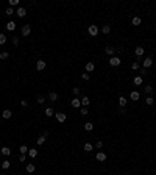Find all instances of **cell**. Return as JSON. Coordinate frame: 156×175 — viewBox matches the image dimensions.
<instances>
[{
	"label": "cell",
	"mask_w": 156,
	"mask_h": 175,
	"mask_svg": "<svg viewBox=\"0 0 156 175\" xmlns=\"http://www.w3.org/2000/svg\"><path fill=\"white\" fill-rule=\"evenodd\" d=\"M6 41H8V38H6V36L3 35V33H0V45H3Z\"/></svg>",
	"instance_id": "obj_28"
},
{
	"label": "cell",
	"mask_w": 156,
	"mask_h": 175,
	"mask_svg": "<svg viewBox=\"0 0 156 175\" xmlns=\"http://www.w3.org/2000/svg\"><path fill=\"white\" fill-rule=\"evenodd\" d=\"M27 158H25V155H19V161H25Z\"/></svg>",
	"instance_id": "obj_46"
},
{
	"label": "cell",
	"mask_w": 156,
	"mask_h": 175,
	"mask_svg": "<svg viewBox=\"0 0 156 175\" xmlns=\"http://www.w3.org/2000/svg\"><path fill=\"white\" fill-rule=\"evenodd\" d=\"M119 113H120V114H125L127 111H125V108H122V106H120V110H119Z\"/></svg>",
	"instance_id": "obj_47"
},
{
	"label": "cell",
	"mask_w": 156,
	"mask_h": 175,
	"mask_svg": "<svg viewBox=\"0 0 156 175\" xmlns=\"http://www.w3.org/2000/svg\"><path fill=\"white\" fill-rule=\"evenodd\" d=\"M133 83H134L136 86H141V84L144 83V78H142V77H134V80H133Z\"/></svg>",
	"instance_id": "obj_17"
},
{
	"label": "cell",
	"mask_w": 156,
	"mask_h": 175,
	"mask_svg": "<svg viewBox=\"0 0 156 175\" xmlns=\"http://www.w3.org/2000/svg\"><path fill=\"white\" fill-rule=\"evenodd\" d=\"M20 33H22V36H28L30 33H31V27H30L28 24H27V25H24V27L20 28Z\"/></svg>",
	"instance_id": "obj_3"
},
{
	"label": "cell",
	"mask_w": 156,
	"mask_h": 175,
	"mask_svg": "<svg viewBox=\"0 0 156 175\" xmlns=\"http://www.w3.org/2000/svg\"><path fill=\"white\" fill-rule=\"evenodd\" d=\"M134 53H136V56L137 58H141L142 55L145 53V50H144V47H141V45H139V47H136V50H134Z\"/></svg>",
	"instance_id": "obj_12"
},
{
	"label": "cell",
	"mask_w": 156,
	"mask_h": 175,
	"mask_svg": "<svg viewBox=\"0 0 156 175\" xmlns=\"http://www.w3.org/2000/svg\"><path fill=\"white\" fill-rule=\"evenodd\" d=\"M139 97H141V95H139L137 91H133L131 94H130V98H131V100H139Z\"/></svg>",
	"instance_id": "obj_22"
},
{
	"label": "cell",
	"mask_w": 156,
	"mask_h": 175,
	"mask_svg": "<svg viewBox=\"0 0 156 175\" xmlns=\"http://www.w3.org/2000/svg\"><path fill=\"white\" fill-rule=\"evenodd\" d=\"M0 153H2V155H5V156H8V155H11V148H9V147H2Z\"/></svg>",
	"instance_id": "obj_19"
},
{
	"label": "cell",
	"mask_w": 156,
	"mask_h": 175,
	"mask_svg": "<svg viewBox=\"0 0 156 175\" xmlns=\"http://www.w3.org/2000/svg\"><path fill=\"white\" fill-rule=\"evenodd\" d=\"M55 117H56V120H58V122H61V124H62V122H66V117H67V116H66V113H56Z\"/></svg>",
	"instance_id": "obj_8"
},
{
	"label": "cell",
	"mask_w": 156,
	"mask_h": 175,
	"mask_svg": "<svg viewBox=\"0 0 156 175\" xmlns=\"http://www.w3.org/2000/svg\"><path fill=\"white\" fill-rule=\"evenodd\" d=\"M11 42H13V45H17V44H19V39H17V38H13Z\"/></svg>",
	"instance_id": "obj_42"
},
{
	"label": "cell",
	"mask_w": 156,
	"mask_h": 175,
	"mask_svg": "<svg viewBox=\"0 0 156 175\" xmlns=\"http://www.w3.org/2000/svg\"><path fill=\"white\" fill-rule=\"evenodd\" d=\"M133 25H136V27H137V25H141V17H137V16H136V17H133Z\"/></svg>",
	"instance_id": "obj_29"
},
{
	"label": "cell",
	"mask_w": 156,
	"mask_h": 175,
	"mask_svg": "<svg viewBox=\"0 0 156 175\" xmlns=\"http://www.w3.org/2000/svg\"><path fill=\"white\" fill-rule=\"evenodd\" d=\"M80 113H81V116H88V108H81Z\"/></svg>",
	"instance_id": "obj_41"
},
{
	"label": "cell",
	"mask_w": 156,
	"mask_h": 175,
	"mask_svg": "<svg viewBox=\"0 0 156 175\" xmlns=\"http://www.w3.org/2000/svg\"><path fill=\"white\" fill-rule=\"evenodd\" d=\"M105 52H106V55H109V56H114V53H115V49L112 47V45H108V47L105 49Z\"/></svg>",
	"instance_id": "obj_10"
},
{
	"label": "cell",
	"mask_w": 156,
	"mask_h": 175,
	"mask_svg": "<svg viewBox=\"0 0 156 175\" xmlns=\"http://www.w3.org/2000/svg\"><path fill=\"white\" fill-rule=\"evenodd\" d=\"M19 5V0H9V6H11V8H13V6H17Z\"/></svg>",
	"instance_id": "obj_38"
},
{
	"label": "cell",
	"mask_w": 156,
	"mask_h": 175,
	"mask_svg": "<svg viewBox=\"0 0 156 175\" xmlns=\"http://www.w3.org/2000/svg\"><path fill=\"white\" fill-rule=\"evenodd\" d=\"M2 116H3V119H9V117L13 116V111H11V110H3Z\"/></svg>",
	"instance_id": "obj_16"
},
{
	"label": "cell",
	"mask_w": 156,
	"mask_h": 175,
	"mask_svg": "<svg viewBox=\"0 0 156 175\" xmlns=\"http://www.w3.org/2000/svg\"><path fill=\"white\" fill-rule=\"evenodd\" d=\"M36 142H38V146H42V144L45 142V136H44V134H42V136H39L38 139H36Z\"/></svg>",
	"instance_id": "obj_25"
},
{
	"label": "cell",
	"mask_w": 156,
	"mask_h": 175,
	"mask_svg": "<svg viewBox=\"0 0 156 175\" xmlns=\"http://www.w3.org/2000/svg\"><path fill=\"white\" fill-rule=\"evenodd\" d=\"M81 105H83L84 108H88L89 105H91V100H89V97H83V98H81Z\"/></svg>",
	"instance_id": "obj_20"
},
{
	"label": "cell",
	"mask_w": 156,
	"mask_h": 175,
	"mask_svg": "<svg viewBox=\"0 0 156 175\" xmlns=\"http://www.w3.org/2000/svg\"><path fill=\"white\" fill-rule=\"evenodd\" d=\"M141 75H147V69H145V67L141 69Z\"/></svg>",
	"instance_id": "obj_45"
},
{
	"label": "cell",
	"mask_w": 156,
	"mask_h": 175,
	"mask_svg": "<svg viewBox=\"0 0 156 175\" xmlns=\"http://www.w3.org/2000/svg\"><path fill=\"white\" fill-rule=\"evenodd\" d=\"M6 30H9V31H14V30H16V22H14V21H9L8 24H6Z\"/></svg>",
	"instance_id": "obj_14"
},
{
	"label": "cell",
	"mask_w": 156,
	"mask_h": 175,
	"mask_svg": "<svg viewBox=\"0 0 156 175\" xmlns=\"http://www.w3.org/2000/svg\"><path fill=\"white\" fill-rule=\"evenodd\" d=\"M2 175H3V174H2Z\"/></svg>",
	"instance_id": "obj_49"
},
{
	"label": "cell",
	"mask_w": 156,
	"mask_h": 175,
	"mask_svg": "<svg viewBox=\"0 0 156 175\" xmlns=\"http://www.w3.org/2000/svg\"><path fill=\"white\" fill-rule=\"evenodd\" d=\"M20 105L24 108H27V106H28V102H27V100H20Z\"/></svg>",
	"instance_id": "obj_43"
},
{
	"label": "cell",
	"mask_w": 156,
	"mask_h": 175,
	"mask_svg": "<svg viewBox=\"0 0 156 175\" xmlns=\"http://www.w3.org/2000/svg\"><path fill=\"white\" fill-rule=\"evenodd\" d=\"M8 58H9L8 52H2V53H0V59H2V61H5V59H8Z\"/></svg>",
	"instance_id": "obj_26"
},
{
	"label": "cell",
	"mask_w": 156,
	"mask_h": 175,
	"mask_svg": "<svg viewBox=\"0 0 156 175\" xmlns=\"http://www.w3.org/2000/svg\"><path fill=\"white\" fill-rule=\"evenodd\" d=\"M95 158H97V161L103 163V161H106V158H108V156H106V153H105V152H98V153L95 155Z\"/></svg>",
	"instance_id": "obj_7"
},
{
	"label": "cell",
	"mask_w": 156,
	"mask_h": 175,
	"mask_svg": "<svg viewBox=\"0 0 156 175\" xmlns=\"http://www.w3.org/2000/svg\"><path fill=\"white\" fill-rule=\"evenodd\" d=\"M9 166H11V163H9V161H3V163H2V167H3V169H9Z\"/></svg>",
	"instance_id": "obj_36"
},
{
	"label": "cell",
	"mask_w": 156,
	"mask_h": 175,
	"mask_svg": "<svg viewBox=\"0 0 156 175\" xmlns=\"http://www.w3.org/2000/svg\"><path fill=\"white\" fill-rule=\"evenodd\" d=\"M36 102H38L39 105H44V102H45V98L42 97V95H38V98H36Z\"/></svg>",
	"instance_id": "obj_35"
},
{
	"label": "cell",
	"mask_w": 156,
	"mask_h": 175,
	"mask_svg": "<svg viewBox=\"0 0 156 175\" xmlns=\"http://www.w3.org/2000/svg\"><path fill=\"white\" fill-rule=\"evenodd\" d=\"M81 77H83V80H86V81H88V80H91V74H88V72H84V74H83Z\"/></svg>",
	"instance_id": "obj_37"
},
{
	"label": "cell",
	"mask_w": 156,
	"mask_h": 175,
	"mask_svg": "<svg viewBox=\"0 0 156 175\" xmlns=\"http://www.w3.org/2000/svg\"><path fill=\"white\" fill-rule=\"evenodd\" d=\"M45 66H47V63H45L44 59H39V61L36 63V69H38L39 72H41V70H44V69H45Z\"/></svg>",
	"instance_id": "obj_4"
},
{
	"label": "cell",
	"mask_w": 156,
	"mask_h": 175,
	"mask_svg": "<svg viewBox=\"0 0 156 175\" xmlns=\"http://www.w3.org/2000/svg\"><path fill=\"white\" fill-rule=\"evenodd\" d=\"M120 58H119V56H111V58H109V64H111L112 66V67H117V66H120Z\"/></svg>",
	"instance_id": "obj_1"
},
{
	"label": "cell",
	"mask_w": 156,
	"mask_h": 175,
	"mask_svg": "<svg viewBox=\"0 0 156 175\" xmlns=\"http://www.w3.org/2000/svg\"><path fill=\"white\" fill-rule=\"evenodd\" d=\"M103 147V142H102V141H97V142H95V148H102Z\"/></svg>",
	"instance_id": "obj_40"
},
{
	"label": "cell",
	"mask_w": 156,
	"mask_h": 175,
	"mask_svg": "<svg viewBox=\"0 0 156 175\" xmlns=\"http://www.w3.org/2000/svg\"><path fill=\"white\" fill-rule=\"evenodd\" d=\"M53 114H56L55 111H53V108H45V116L47 117H52Z\"/></svg>",
	"instance_id": "obj_23"
},
{
	"label": "cell",
	"mask_w": 156,
	"mask_h": 175,
	"mask_svg": "<svg viewBox=\"0 0 156 175\" xmlns=\"http://www.w3.org/2000/svg\"><path fill=\"white\" fill-rule=\"evenodd\" d=\"M70 105H72V108H80L81 106V100H80L78 97H75V98H72Z\"/></svg>",
	"instance_id": "obj_9"
},
{
	"label": "cell",
	"mask_w": 156,
	"mask_h": 175,
	"mask_svg": "<svg viewBox=\"0 0 156 175\" xmlns=\"http://www.w3.org/2000/svg\"><path fill=\"white\" fill-rule=\"evenodd\" d=\"M19 152H20V155H25V153H28V147H27V146H20V148H19Z\"/></svg>",
	"instance_id": "obj_30"
},
{
	"label": "cell",
	"mask_w": 156,
	"mask_h": 175,
	"mask_svg": "<svg viewBox=\"0 0 156 175\" xmlns=\"http://www.w3.org/2000/svg\"><path fill=\"white\" fill-rule=\"evenodd\" d=\"M16 14H17L19 17H25L27 16V9L24 8V6H19V8L16 9Z\"/></svg>",
	"instance_id": "obj_5"
},
{
	"label": "cell",
	"mask_w": 156,
	"mask_h": 175,
	"mask_svg": "<svg viewBox=\"0 0 156 175\" xmlns=\"http://www.w3.org/2000/svg\"><path fill=\"white\" fill-rule=\"evenodd\" d=\"M155 31H156V27H155Z\"/></svg>",
	"instance_id": "obj_48"
},
{
	"label": "cell",
	"mask_w": 156,
	"mask_h": 175,
	"mask_svg": "<svg viewBox=\"0 0 156 175\" xmlns=\"http://www.w3.org/2000/svg\"><path fill=\"white\" fill-rule=\"evenodd\" d=\"M5 13H6V16H13V14H14V9H13L11 6H8V8H6V11H5Z\"/></svg>",
	"instance_id": "obj_34"
},
{
	"label": "cell",
	"mask_w": 156,
	"mask_h": 175,
	"mask_svg": "<svg viewBox=\"0 0 156 175\" xmlns=\"http://www.w3.org/2000/svg\"><path fill=\"white\" fill-rule=\"evenodd\" d=\"M145 103H147V105H150V106H151V105H153V103H155V100H153V97H150V95H148V97H147V98H145Z\"/></svg>",
	"instance_id": "obj_32"
},
{
	"label": "cell",
	"mask_w": 156,
	"mask_h": 175,
	"mask_svg": "<svg viewBox=\"0 0 156 175\" xmlns=\"http://www.w3.org/2000/svg\"><path fill=\"white\" fill-rule=\"evenodd\" d=\"M48 98H50L52 102H56L58 100V94H56V92H50V94H48Z\"/></svg>",
	"instance_id": "obj_24"
},
{
	"label": "cell",
	"mask_w": 156,
	"mask_h": 175,
	"mask_svg": "<svg viewBox=\"0 0 156 175\" xmlns=\"http://www.w3.org/2000/svg\"><path fill=\"white\" fill-rule=\"evenodd\" d=\"M142 64H144L145 69H148L150 66H153V58H151V56H147V58L144 59V63H142Z\"/></svg>",
	"instance_id": "obj_6"
},
{
	"label": "cell",
	"mask_w": 156,
	"mask_h": 175,
	"mask_svg": "<svg viewBox=\"0 0 156 175\" xmlns=\"http://www.w3.org/2000/svg\"><path fill=\"white\" fill-rule=\"evenodd\" d=\"M131 69H133V70L139 69V63H137V61H136V63H133V64H131Z\"/></svg>",
	"instance_id": "obj_39"
},
{
	"label": "cell",
	"mask_w": 156,
	"mask_h": 175,
	"mask_svg": "<svg viewBox=\"0 0 156 175\" xmlns=\"http://www.w3.org/2000/svg\"><path fill=\"white\" fill-rule=\"evenodd\" d=\"M94 69H95V64H94V63H88V64H86V72H88V74L94 72Z\"/></svg>",
	"instance_id": "obj_15"
},
{
	"label": "cell",
	"mask_w": 156,
	"mask_h": 175,
	"mask_svg": "<svg viewBox=\"0 0 156 175\" xmlns=\"http://www.w3.org/2000/svg\"><path fill=\"white\" fill-rule=\"evenodd\" d=\"M151 92H153V86H151V84H147V86H145V94H151Z\"/></svg>",
	"instance_id": "obj_33"
},
{
	"label": "cell",
	"mask_w": 156,
	"mask_h": 175,
	"mask_svg": "<svg viewBox=\"0 0 156 175\" xmlns=\"http://www.w3.org/2000/svg\"><path fill=\"white\" fill-rule=\"evenodd\" d=\"M127 103H128V98L123 97V95H120V97H119V105H120L122 108H125V106H127Z\"/></svg>",
	"instance_id": "obj_11"
},
{
	"label": "cell",
	"mask_w": 156,
	"mask_h": 175,
	"mask_svg": "<svg viewBox=\"0 0 156 175\" xmlns=\"http://www.w3.org/2000/svg\"><path fill=\"white\" fill-rule=\"evenodd\" d=\"M25 169H27V172H28V174H33V172L36 170V166H34L33 163H28V164H27V167H25Z\"/></svg>",
	"instance_id": "obj_13"
},
{
	"label": "cell",
	"mask_w": 156,
	"mask_h": 175,
	"mask_svg": "<svg viewBox=\"0 0 156 175\" xmlns=\"http://www.w3.org/2000/svg\"><path fill=\"white\" fill-rule=\"evenodd\" d=\"M91 150H94V146L89 144V142H86L84 144V152H91Z\"/></svg>",
	"instance_id": "obj_27"
},
{
	"label": "cell",
	"mask_w": 156,
	"mask_h": 175,
	"mask_svg": "<svg viewBox=\"0 0 156 175\" xmlns=\"http://www.w3.org/2000/svg\"><path fill=\"white\" fill-rule=\"evenodd\" d=\"M28 156L30 158H36L38 156V150H36V148H28Z\"/></svg>",
	"instance_id": "obj_18"
},
{
	"label": "cell",
	"mask_w": 156,
	"mask_h": 175,
	"mask_svg": "<svg viewBox=\"0 0 156 175\" xmlns=\"http://www.w3.org/2000/svg\"><path fill=\"white\" fill-rule=\"evenodd\" d=\"M102 31H103V35H108V33L111 31V27H109V25H103V28H102Z\"/></svg>",
	"instance_id": "obj_31"
},
{
	"label": "cell",
	"mask_w": 156,
	"mask_h": 175,
	"mask_svg": "<svg viewBox=\"0 0 156 175\" xmlns=\"http://www.w3.org/2000/svg\"><path fill=\"white\" fill-rule=\"evenodd\" d=\"M88 33H89L91 36H97V35H98V27H97V25H89Z\"/></svg>",
	"instance_id": "obj_2"
},
{
	"label": "cell",
	"mask_w": 156,
	"mask_h": 175,
	"mask_svg": "<svg viewBox=\"0 0 156 175\" xmlns=\"http://www.w3.org/2000/svg\"><path fill=\"white\" fill-rule=\"evenodd\" d=\"M84 130L86 131H92L94 130V124H92V122H86L84 124Z\"/></svg>",
	"instance_id": "obj_21"
},
{
	"label": "cell",
	"mask_w": 156,
	"mask_h": 175,
	"mask_svg": "<svg viewBox=\"0 0 156 175\" xmlns=\"http://www.w3.org/2000/svg\"><path fill=\"white\" fill-rule=\"evenodd\" d=\"M72 92H74L75 95H78L80 94V88H74V89H72Z\"/></svg>",
	"instance_id": "obj_44"
}]
</instances>
